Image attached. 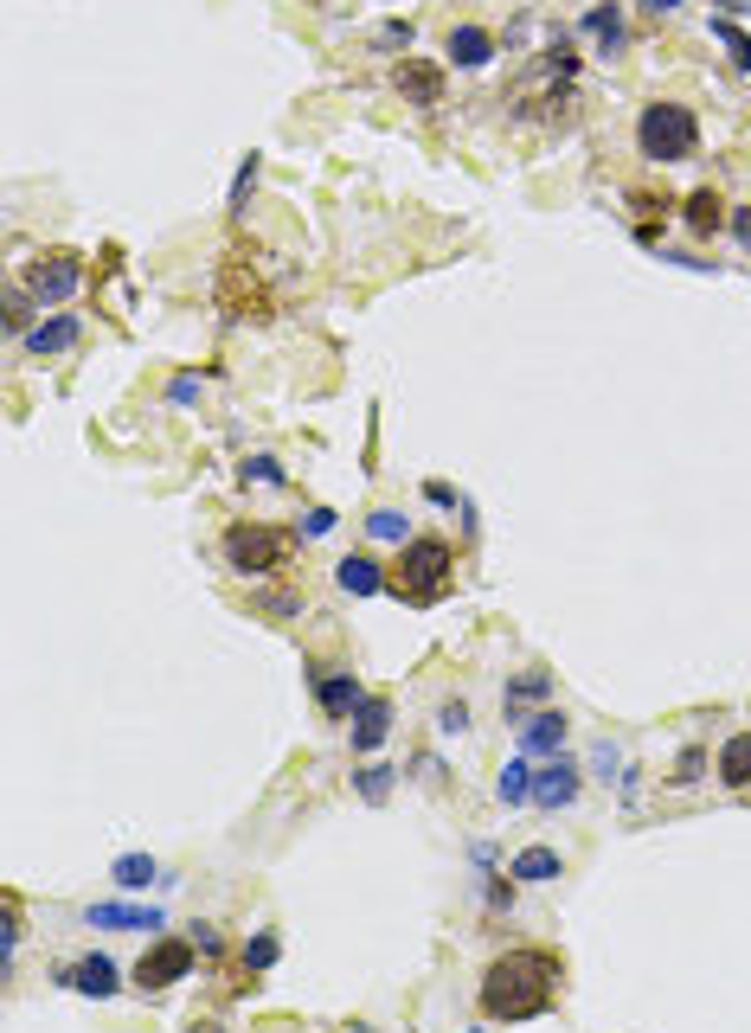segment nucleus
Wrapping results in <instances>:
<instances>
[{"label":"nucleus","instance_id":"obj_12","mask_svg":"<svg viewBox=\"0 0 751 1033\" xmlns=\"http://www.w3.org/2000/svg\"><path fill=\"white\" fill-rule=\"evenodd\" d=\"M65 347H77V315H52V322L26 328V354H39V360H52Z\"/></svg>","mask_w":751,"mask_h":1033},{"label":"nucleus","instance_id":"obj_36","mask_svg":"<svg viewBox=\"0 0 751 1033\" xmlns=\"http://www.w3.org/2000/svg\"><path fill=\"white\" fill-rule=\"evenodd\" d=\"M244 481H283V469L270 456H258V463H244Z\"/></svg>","mask_w":751,"mask_h":1033},{"label":"nucleus","instance_id":"obj_41","mask_svg":"<svg viewBox=\"0 0 751 1033\" xmlns=\"http://www.w3.org/2000/svg\"><path fill=\"white\" fill-rule=\"evenodd\" d=\"M642 7H649V13H675L681 0H642Z\"/></svg>","mask_w":751,"mask_h":1033},{"label":"nucleus","instance_id":"obj_24","mask_svg":"<svg viewBox=\"0 0 751 1033\" xmlns=\"http://www.w3.org/2000/svg\"><path fill=\"white\" fill-rule=\"evenodd\" d=\"M392 783H399L392 764H367V771H353V790H360L367 803H385V796H392Z\"/></svg>","mask_w":751,"mask_h":1033},{"label":"nucleus","instance_id":"obj_19","mask_svg":"<svg viewBox=\"0 0 751 1033\" xmlns=\"http://www.w3.org/2000/svg\"><path fill=\"white\" fill-rule=\"evenodd\" d=\"M508 873H514V880H526V885H540V880H559V873H565V860H559L553 848H521Z\"/></svg>","mask_w":751,"mask_h":1033},{"label":"nucleus","instance_id":"obj_37","mask_svg":"<svg viewBox=\"0 0 751 1033\" xmlns=\"http://www.w3.org/2000/svg\"><path fill=\"white\" fill-rule=\"evenodd\" d=\"M591 764H598L603 783H610V776H623V771H617V751H610V744H598V751H591Z\"/></svg>","mask_w":751,"mask_h":1033},{"label":"nucleus","instance_id":"obj_32","mask_svg":"<svg viewBox=\"0 0 751 1033\" xmlns=\"http://www.w3.org/2000/svg\"><path fill=\"white\" fill-rule=\"evenodd\" d=\"M379 45H385V52L412 45V20H385V26H379Z\"/></svg>","mask_w":751,"mask_h":1033},{"label":"nucleus","instance_id":"obj_40","mask_svg":"<svg viewBox=\"0 0 751 1033\" xmlns=\"http://www.w3.org/2000/svg\"><path fill=\"white\" fill-rule=\"evenodd\" d=\"M732 231H739V238H745V244H751V206H745V213H739V219H732Z\"/></svg>","mask_w":751,"mask_h":1033},{"label":"nucleus","instance_id":"obj_39","mask_svg":"<svg viewBox=\"0 0 751 1033\" xmlns=\"http://www.w3.org/2000/svg\"><path fill=\"white\" fill-rule=\"evenodd\" d=\"M424 501H437V508H450V501H456V488H450V481H424Z\"/></svg>","mask_w":751,"mask_h":1033},{"label":"nucleus","instance_id":"obj_23","mask_svg":"<svg viewBox=\"0 0 751 1033\" xmlns=\"http://www.w3.org/2000/svg\"><path fill=\"white\" fill-rule=\"evenodd\" d=\"M714 39L732 52V58H739V72L751 77V33H739V20H732V13H719V20H714Z\"/></svg>","mask_w":751,"mask_h":1033},{"label":"nucleus","instance_id":"obj_18","mask_svg":"<svg viewBox=\"0 0 751 1033\" xmlns=\"http://www.w3.org/2000/svg\"><path fill=\"white\" fill-rule=\"evenodd\" d=\"M585 33L598 39V52H603V58H617V52H623V13H617V0H610V7H591V13H585Z\"/></svg>","mask_w":751,"mask_h":1033},{"label":"nucleus","instance_id":"obj_16","mask_svg":"<svg viewBox=\"0 0 751 1033\" xmlns=\"http://www.w3.org/2000/svg\"><path fill=\"white\" fill-rule=\"evenodd\" d=\"M84 918L104 924V931H149V924H161V912L154 905H90Z\"/></svg>","mask_w":751,"mask_h":1033},{"label":"nucleus","instance_id":"obj_6","mask_svg":"<svg viewBox=\"0 0 751 1033\" xmlns=\"http://www.w3.org/2000/svg\"><path fill=\"white\" fill-rule=\"evenodd\" d=\"M219 302H226L231 322H263V315H270V295H263V283L251 276L244 251H231V258L219 263Z\"/></svg>","mask_w":751,"mask_h":1033},{"label":"nucleus","instance_id":"obj_3","mask_svg":"<svg viewBox=\"0 0 751 1033\" xmlns=\"http://www.w3.org/2000/svg\"><path fill=\"white\" fill-rule=\"evenodd\" d=\"M636 148L649 161H687L700 148V122H694L687 104H649L636 116Z\"/></svg>","mask_w":751,"mask_h":1033},{"label":"nucleus","instance_id":"obj_35","mask_svg":"<svg viewBox=\"0 0 751 1033\" xmlns=\"http://www.w3.org/2000/svg\"><path fill=\"white\" fill-rule=\"evenodd\" d=\"M263 610H270V617H296L302 604L290 597V590H270V597H263Z\"/></svg>","mask_w":751,"mask_h":1033},{"label":"nucleus","instance_id":"obj_5","mask_svg":"<svg viewBox=\"0 0 751 1033\" xmlns=\"http://www.w3.org/2000/svg\"><path fill=\"white\" fill-rule=\"evenodd\" d=\"M77 283H84V258H77V251H45V258H33V270H26V290H33L39 308L72 302Z\"/></svg>","mask_w":751,"mask_h":1033},{"label":"nucleus","instance_id":"obj_13","mask_svg":"<svg viewBox=\"0 0 751 1033\" xmlns=\"http://www.w3.org/2000/svg\"><path fill=\"white\" fill-rule=\"evenodd\" d=\"M444 52H450L456 65H462V72H482V65H489L494 58V39L482 33V26H456L450 33V45H444Z\"/></svg>","mask_w":751,"mask_h":1033},{"label":"nucleus","instance_id":"obj_11","mask_svg":"<svg viewBox=\"0 0 751 1033\" xmlns=\"http://www.w3.org/2000/svg\"><path fill=\"white\" fill-rule=\"evenodd\" d=\"M533 803H540V809H565V803H578V771H572L565 758H553L546 771H533Z\"/></svg>","mask_w":751,"mask_h":1033},{"label":"nucleus","instance_id":"obj_34","mask_svg":"<svg viewBox=\"0 0 751 1033\" xmlns=\"http://www.w3.org/2000/svg\"><path fill=\"white\" fill-rule=\"evenodd\" d=\"M167 399H174V405H193V399H199V379H193V372H181V379L167 385Z\"/></svg>","mask_w":751,"mask_h":1033},{"label":"nucleus","instance_id":"obj_21","mask_svg":"<svg viewBox=\"0 0 751 1033\" xmlns=\"http://www.w3.org/2000/svg\"><path fill=\"white\" fill-rule=\"evenodd\" d=\"M494 790H501V803H508V809H514V803H533V764H526V751L508 764V771H501Z\"/></svg>","mask_w":751,"mask_h":1033},{"label":"nucleus","instance_id":"obj_4","mask_svg":"<svg viewBox=\"0 0 751 1033\" xmlns=\"http://www.w3.org/2000/svg\"><path fill=\"white\" fill-rule=\"evenodd\" d=\"M296 553V540L283 533V526H251V520H238L226 533V565L231 572H244V578H270V572H283Z\"/></svg>","mask_w":751,"mask_h":1033},{"label":"nucleus","instance_id":"obj_29","mask_svg":"<svg viewBox=\"0 0 751 1033\" xmlns=\"http://www.w3.org/2000/svg\"><path fill=\"white\" fill-rule=\"evenodd\" d=\"M276 957H283V944H276L270 931H258V937L244 944V969H270V963H276Z\"/></svg>","mask_w":751,"mask_h":1033},{"label":"nucleus","instance_id":"obj_17","mask_svg":"<svg viewBox=\"0 0 751 1033\" xmlns=\"http://www.w3.org/2000/svg\"><path fill=\"white\" fill-rule=\"evenodd\" d=\"M65 982L72 989H84V996H116V963L110 957H84L65 969Z\"/></svg>","mask_w":751,"mask_h":1033},{"label":"nucleus","instance_id":"obj_20","mask_svg":"<svg viewBox=\"0 0 751 1033\" xmlns=\"http://www.w3.org/2000/svg\"><path fill=\"white\" fill-rule=\"evenodd\" d=\"M719 776H726L732 790H745V783H751V732L726 738V751H719Z\"/></svg>","mask_w":751,"mask_h":1033},{"label":"nucleus","instance_id":"obj_7","mask_svg":"<svg viewBox=\"0 0 751 1033\" xmlns=\"http://www.w3.org/2000/svg\"><path fill=\"white\" fill-rule=\"evenodd\" d=\"M187 969H193V944L187 937H161L149 957L135 963V982H142V989H174Z\"/></svg>","mask_w":751,"mask_h":1033},{"label":"nucleus","instance_id":"obj_30","mask_svg":"<svg viewBox=\"0 0 751 1033\" xmlns=\"http://www.w3.org/2000/svg\"><path fill=\"white\" fill-rule=\"evenodd\" d=\"M437 732H469V706H462V700H444V706H437Z\"/></svg>","mask_w":751,"mask_h":1033},{"label":"nucleus","instance_id":"obj_26","mask_svg":"<svg viewBox=\"0 0 751 1033\" xmlns=\"http://www.w3.org/2000/svg\"><path fill=\"white\" fill-rule=\"evenodd\" d=\"M546 687H553V674H546V667H533V674H521V681H508V694H501V706L514 713L521 700H540Z\"/></svg>","mask_w":751,"mask_h":1033},{"label":"nucleus","instance_id":"obj_8","mask_svg":"<svg viewBox=\"0 0 751 1033\" xmlns=\"http://www.w3.org/2000/svg\"><path fill=\"white\" fill-rule=\"evenodd\" d=\"M392 84H399V97H405V104H417V110L444 104V72H437L431 58H399V72H392Z\"/></svg>","mask_w":751,"mask_h":1033},{"label":"nucleus","instance_id":"obj_14","mask_svg":"<svg viewBox=\"0 0 751 1033\" xmlns=\"http://www.w3.org/2000/svg\"><path fill=\"white\" fill-rule=\"evenodd\" d=\"M385 732H392V706L385 700H367L360 713H353V751H379Z\"/></svg>","mask_w":751,"mask_h":1033},{"label":"nucleus","instance_id":"obj_31","mask_svg":"<svg viewBox=\"0 0 751 1033\" xmlns=\"http://www.w3.org/2000/svg\"><path fill=\"white\" fill-rule=\"evenodd\" d=\"M26 315H33V290H13L7 295V328L26 334Z\"/></svg>","mask_w":751,"mask_h":1033},{"label":"nucleus","instance_id":"obj_25","mask_svg":"<svg viewBox=\"0 0 751 1033\" xmlns=\"http://www.w3.org/2000/svg\"><path fill=\"white\" fill-rule=\"evenodd\" d=\"M110 873H116V885H129V892H142V885H149L154 873H161V867H154L149 853H122V860H116Z\"/></svg>","mask_w":751,"mask_h":1033},{"label":"nucleus","instance_id":"obj_27","mask_svg":"<svg viewBox=\"0 0 751 1033\" xmlns=\"http://www.w3.org/2000/svg\"><path fill=\"white\" fill-rule=\"evenodd\" d=\"M258 167H263L258 154H244V161H238V174H231V199H226L231 213H244V206H251V186H258Z\"/></svg>","mask_w":751,"mask_h":1033},{"label":"nucleus","instance_id":"obj_22","mask_svg":"<svg viewBox=\"0 0 751 1033\" xmlns=\"http://www.w3.org/2000/svg\"><path fill=\"white\" fill-rule=\"evenodd\" d=\"M719 219H726V213H719V193H714V186L687 193V225H694L700 238H707V231H719Z\"/></svg>","mask_w":751,"mask_h":1033},{"label":"nucleus","instance_id":"obj_33","mask_svg":"<svg viewBox=\"0 0 751 1033\" xmlns=\"http://www.w3.org/2000/svg\"><path fill=\"white\" fill-rule=\"evenodd\" d=\"M700 764H707V751H700V744H687V751H681V764H675V783H694Z\"/></svg>","mask_w":751,"mask_h":1033},{"label":"nucleus","instance_id":"obj_1","mask_svg":"<svg viewBox=\"0 0 751 1033\" xmlns=\"http://www.w3.org/2000/svg\"><path fill=\"white\" fill-rule=\"evenodd\" d=\"M559 996V957L553 950H508L482 969V1014L489 1021H533Z\"/></svg>","mask_w":751,"mask_h":1033},{"label":"nucleus","instance_id":"obj_10","mask_svg":"<svg viewBox=\"0 0 751 1033\" xmlns=\"http://www.w3.org/2000/svg\"><path fill=\"white\" fill-rule=\"evenodd\" d=\"M315 700H322L328 719H353V713L367 706V694H360V681H353V674H315Z\"/></svg>","mask_w":751,"mask_h":1033},{"label":"nucleus","instance_id":"obj_2","mask_svg":"<svg viewBox=\"0 0 751 1033\" xmlns=\"http://www.w3.org/2000/svg\"><path fill=\"white\" fill-rule=\"evenodd\" d=\"M456 578V553L444 540H405V553L399 565L385 572V590L392 597H405V604H437Z\"/></svg>","mask_w":751,"mask_h":1033},{"label":"nucleus","instance_id":"obj_15","mask_svg":"<svg viewBox=\"0 0 751 1033\" xmlns=\"http://www.w3.org/2000/svg\"><path fill=\"white\" fill-rule=\"evenodd\" d=\"M335 578H340V590H353V597H373V590H385V572H379L367 553H347L335 565Z\"/></svg>","mask_w":751,"mask_h":1033},{"label":"nucleus","instance_id":"obj_9","mask_svg":"<svg viewBox=\"0 0 751 1033\" xmlns=\"http://www.w3.org/2000/svg\"><path fill=\"white\" fill-rule=\"evenodd\" d=\"M565 732H572V726H565L559 706H540L533 719H521V751H526V758H559Z\"/></svg>","mask_w":751,"mask_h":1033},{"label":"nucleus","instance_id":"obj_38","mask_svg":"<svg viewBox=\"0 0 751 1033\" xmlns=\"http://www.w3.org/2000/svg\"><path fill=\"white\" fill-rule=\"evenodd\" d=\"M328 526H335V514H328V508H315V514L302 520V533H308V540H322V533H328Z\"/></svg>","mask_w":751,"mask_h":1033},{"label":"nucleus","instance_id":"obj_28","mask_svg":"<svg viewBox=\"0 0 751 1033\" xmlns=\"http://www.w3.org/2000/svg\"><path fill=\"white\" fill-rule=\"evenodd\" d=\"M367 533H373V540H399V546H405V514H399V508H373V514H367Z\"/></svg>","mask_w":751,"mask_h":1033}]
</instances>
